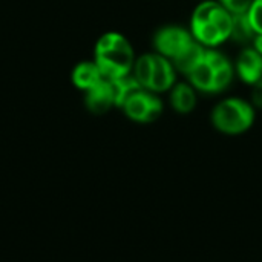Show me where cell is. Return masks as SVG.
I'll return each instance as SVG.
<instances>
[{"instance_id": "obj_1", "label": "cell", "mask_w": 262, "mask_h": 262, "mask_svg": "<svg viewBox=\"0 0 262 262\" xmlns=\"http://www.w3.org/2000/svg\"><path fill=\"white\" fill-rule=\"evenodd\" d=\"M192 35L203 46H218L230 38L232 12L218 2H203L192 14Z\"/></svg>"}, {"instance_id": "obj_2", "label": "cell", "mask_w": 262, "mask_h": 262, "mask_svg": "<svg viewBox=\"0 0 262 262\" xmlns=\"http://www.w3.org/2000/svg\"><path fill=\"white\" fill-rule=\"evenodd\" d=\"M106 80L129 75L134 64V49L129 40L118 32H106L95 45V60Z\"/></svg>"}, {"instance_id": "obj_3", "label": "cell", "mask_w": 262, "mask_h": 262, "mask_svg": "<svg viewBox=\"0 0 262 262\" xmlns=\"http://www.w3.org/2000/svg\"><path fill=\"white\" fill-rule=\"evenodd\" d=\"M233 77V69L229 60L218 51L207 49L203 61L189 74L190 84L203 92L224 91Z\"/></svg>"}, {"instance_id": "obj_4", "label": "cell", "mask_w": 262, "mask_h": 262, "mask_svg": "<svg viewBox=\"0 0 262 262\" xmlns=\"http://www.w3.org/2000/svg\"><path fill=\"white\" fill-rule=\"evenodd\" d=\"M255 121V111L243 98H227L218 103L212 112L213 126L229 135H238L250 129Z\"/></svg>"}, {"instance_id": "obj_5", "label": "cell", "mask_w": 262, "mask_h": 262, "mask_svg": "<svg viewBox=\"0 0 262 262\" xmlns=\"http://www.w3.org/2000/svg\"><path fill=\"white\" fill-rule=\"evenodd\" d=\"M123 109L137 123H152L161 115L163 103L152 91L140 89L123 104Z\"/></svg>"}, {"instance_id": "obj_6", "label": "cell", "mask_w": 262, "mask_h": 262, "mask_svg": "<svg viewBox=\"0 0 262 262\" xmlns=\"http://www.w3.org/2000/svg\"><path fill=\"white\" fill-rule=\"evenodd\" d=\"M192 41H193V35L180 26L161 28L154 37L157 54L169 58L170 61L175 57H178Z\"/></svg>"}, {"instance_id": "obj_7", "label": "cell", "mask_w": 262, "mask_h": 262, "mask_svg": "<svg viewBox=\"0 0 262 262\" xmlns=\"http://www.w3.org/2000/svg\"><path fill=\"white\" fill-rule=\"evenodd\" d=\"M173 84H175L173 63L160 54H154V69H152V78H150L147 91L164 92V91L170 89Z\"/></svg>"}, {"instance_id": "obj_8", "label": "cell", "mask_w": 262, "mask_h": 262, "mask_svg": "<svg viewBox=\"0 0 262 262\" xmlns=\"http://www.w3.org/2000/svg\"><path fill=\"white\" fill-rule=\"evenodd\" d=\"M236 69L244 83L255 84L262 78V55L255 48L243 49L236 60Z\"/></svg>"}, {"instance_id": "obj_9", "label": "cell", "mask_w": 262, "mask_h": 262, "mask_svg": "<svg viewBox=\"0 0 262 262\" xmlns=\"http://www.w3.org/2000/svg\"><path fill=\"white\" fill-rule=\"evenodd\" d=\"M86 107L97 115L106 114L112 106H115V98L109 80L100 81L92 89L86 91Z\"/></svg>"}, {"instance_id": "obj_10", "label": "cell", "mask_w": 262, "mask_h": 262, "mask_svg": "<svg viewBox=\"0 0 262 262\" xmlns=\"http://www.w3.org/2000/svg\"><path fill=\"white\" fill-rule=\"evenodd\" d=\"M106 80L95 61H81L72 71V81L81 91H89Z\"/></svg>"}, {"instance_id": "obj_11", "label": "cell", "mask_w": 262, "mask_h": 262, "mask_svg": "<svg viewBox=\"0 0 262 262\" xmlns=\"http://www.w3.org/2000/svg\"><path fill=\"white\" fill-rule=\"evenodd\" d=\"M206 51L207 49L200 41H196L193 38V41L178 57H175L172 60V63H173V66H175L177 71H180L181 74L189 75L203 61V58L206 55Z\"/></svg>"}, {"instance_id": "obj_12", "label": "cell", "mask_w": 262, "mask_h": 262, "mask_svg": "<svg viewBox=\"0 0 262 262\" xmlns=\"http://www.w3.org/2000/svg\"><path fill=\"white\" fill-rule=\"evenodd\" d=\"M170 103H172V107L180 114L192 112L196 104V95H195L192 84L180 83L173 86L172 94H170Z\"/></svg>"}, {"instance_id": "obj_13", "label": "cell", "mask_w": 262, "mask_h": 262, "mask_svg": "<svg viewBox=\"0 0 262 262\" xmlns=\"http://www.w3.org/2000/svg\"><path fill=\"white\" fill-rule=\"evenodd\" d=\"M109 81H111V86H112V92H114V98H115V106H120V107H123V104L135 92H138L140 89H144L138 83V80L135 77H132L130 74L124 75V77H120V78H115V80H109Z\"/></svg>"}, {"instance_id": "obj_14", "label": "cell", "mask_w": 262, "mask_h": 262, "mask_svg": "<svg viewBox=\"0 0 262 262\" xmlns=\"http://www.w3.org/2000/svg\"><path fill=\"white\" fill-rule=\"evenodd\" d=\"M256 37V32L250 23L247 12H238L232 14V29H230V38L236 43H253Z\"/></svg>"}, {"instance_id": "obj_15", "label": "cell", "mask_w": 262, "mask_h": 262, "mask_svg": "<svg viewBox=\"0 0 262 262\" xmlns=\"http://www.w3.org/2000/svg\"><path fill=\"white\" fill-rule=\"evenodd\" d=\"M247 14H249L250 23H252L255 32L262 34V0H253Z\"/></svg>"}, {"instance_id": "obj_16", "label": "cell", "mask_w": 262, "mask_h": 262, "mask_svg": "<svg viewBox=\"0 0 262 262\" xmlns=\"http://www.w3.org/2000/svg\"><path fill=\"white\" fill-rule=\"evenodd\" d=\"M253 0H220V3L232 14L247 12Z\"/></svg>"}, {"instance_id": "obj_17", "label": "cell", "mask_w": 262, "mask_h": 262, "mask_svg": "<svg viewBox=\"0 0 262 262\" xmlns=\"http://www.w3.org/2000/svg\"><path fill=\"white\" fill-rule=\"evenodd\" d=\"M252 103L256 107H262V78H259L255 84H252Z\"/></svg>"}, {"instance_id": "obj_18", "label": "cell", "mask_w": 262, "mask_h": 262, "mask_svg": "<svg viewBox=\"0 0 262 262\" xmlns=\"http://www.w3.org/2000/svg\"><path fill=\"white\" fill-rule=\"evenodd\" d=\"M253 48L262 55V34H256V37L253 40Z\"/></svg>"}]
</instances>
